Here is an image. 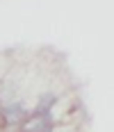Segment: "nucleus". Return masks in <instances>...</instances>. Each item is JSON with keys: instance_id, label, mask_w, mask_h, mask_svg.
Instances as JSON below:
<instances>
[{"instance_id": "obj_1", "label": "nucleus", "mask_w": 114, "mask_h": 132, "mask_svg": "<svg viewBox=\"0 0 114 132\" xmlns=\"http://www.w3.org/2000/svg\"><path fill=\"white\" fill-rule=\"evenodd\" d=\"M50 125H52V121L48 114H34L30 121L23 123V130L25 132H50Z\"/></svg>"}, {"instance_id": "obj_2", "label": "nucleus", "mask_w": 114, "mask_h": 132, "mask_svg": "<svg viewBox=\"0 0 114 132\" xmlns=\"http://www.w3.org/2000/svg\"><path fill=\"white\" fill-rule=\"evenodd\" d=\"M2 114H5V121H7V123H12V125L21 123V121H23V116H25V114H23V107H18V105L5 107V112H2Z\"/></svg>"}, {"instance_id": "obj_3", "label": "nucleus", "mask_w": 114, "mask_h": 132, "mask_svg": "<svg viewBox=\"0 0 114 132\" xmlns=\"http://www.w3.org/2000/svg\"><path fill=\"white\" fill-rule=\"evenodd\" d=\"M52 103H55V96H46V98H41V103L37 105V114H46V109H50L52 107Z\"/></svg>"}]
</instances>
